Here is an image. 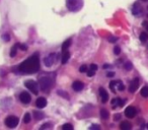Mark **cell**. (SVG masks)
<instances>
[{
    "label": "cell",
    "mask_w": 148,
    "mask_h": 130,
    "mask_svg": "<svg viewBox=\"0 0 148 130\" xmlns=\"http://www.w3.org/2000/svg\"><path fill=\"white\" fill-rule=\"evenodd\" d=\"M40 69V58L39 54L36 53L29 56L25 61L21 62L17 67V71L21 74H32Z\"/></svg>",
    "instance_id": "1"
},
{
    "label": "cell",
    "mask_w": 148,
    "mask_h": 130,
    "mask_svg": "<svg viewBox=\"0 0 148 130\" xmlns=\"http://www.w3.org/2000/svg\"><path fill=\"white\" fill-rule=\"evenodd\" d=\"M39 85L44 93H48L50 91V89L53 87L54 81L50 76H42L39 79Z\"/></svg>",
    "instance_id": "2"
},
{
    "label": "cell",
    "mask_w": 148,
    "mask_h": 130,
    "mask_svg": "<svg viewBox=\"0 0 148 130\" xmlns=\"http://www.w3.org/2000/svg\"><path fill=\"white\" fill-rule=\"evenodd\" d=\"M25 87H27V89H29L32 93L35 94V95H38V94H39V87H38V83L32 80V79H29V80L25 81Z\"/></svg>",
    "instance_id": "3"
},
{
    "label": "cell",
    "mask_w": 148,
    "mask_h": 130,
    "mask_svg": "<svg viewBox=\"0 0 148 130\" xmlns=\"http://www.w3.org/2000/svg\"><path fill=\"white\" fill-rule=\"evenodd\" d=\"M82 5V1L81 0H67V6L69 10L74 11L79 9Z\"/></svg>",
    "instance_id": "4"
},
{
    "label": "cell",
    "mask_w": 148,
    "mask_h": 130,
    "mask_svg": "<svg viewBox=\"0 0 148 130\" xmlns=\"http://www.w3.org/2000/svg\"><path fill=\"white\" fill-rule=\"evenodd\" d=\"M18 118L15 116H8L5 119V125L8 128H15L18 124Z\"/></svg>",
    "instance_id": "5"
},
{
    "label": "cell",
    "mask_w": 148,
    "mask_h": 130,
    "mask_svg": "<svg viewBox=\"0 0 148 130\" xmlns=\"http://www.w3.org/2000/svg\"><path fill=\"white\" fill-rule=\"evenodd\" d=\"M124 114H125V116L127 118H134L136 116V114H137V110H136V108L130 106V107L126 108Z\"/></svg>",
    "instance_id": "6"
},
{
    "label": "cell",
    "mask_w": 148,
    "mask_h": 130,
    "mask_svg": "<svg viewBox=\"0 0 148 130\" xmlns=\"http://www.w3.org/2000/svg\"><path fill=\"white\" fill-rule=\"evenodd\" d=\"M139 85H140L139 78H134L129 85V91L130 93H132V94L135 93V91L138 89V87H139Z\"/></svg>",
    "instance_id": "7"
},
{
    "label": "cell",
    "mask_w": 148,
    "mask_h": 130,
    "mask_svg": "<svg viewBox=\"0 0 148 130\" xmlns=\"http://www.w3.org/2000/svg\"><path fill=\"white\" fill-rule=\"evenodd\" d=\"M19 100L23 104H29L31 102L32 98H31V95L27 91H23V93L19 95Z\"/></svg>",
    "instance_id": "8"
},
{
    "label": "cell",
    "mask_w": 148,
    "mask_h": 130,
    "mask_svg": "<svg viewBox=\"0 0 148 130\" xmlns=\"http://www.w3.org/2000/svg\"><path fill=\"white\" fill-rule=\"evenodd\" d=\"M55 54H50V55H48L47 57H45V59H44V63H45L46 66L50 67L52 66L54 64V62H55Z\"/></svg>",
    "instance_id": "9"
},
{
    "label": "cell",
    "mask_w": 148,
    "mask_h": 130,
    "mask_svg": "<svg viewBox=\"0 0 148 130\" xmlns=\"http://www.w3.org/2000/svg\"><path fill=\"white\" fill-rule=\"evenodd\" d=\"M99 96H101V102H103V104L107 103L108 100H109V94L107 93V91H106L103 87L99 89Z\"/></svg>",
    "instance_id": "10"
},
{
    "label": "cell",
    "mask_w": 148,
    "mask_h": 130,
    "mask_svg": "<svg viewBox=\"0 0 148 130\" xmlns=\"http://www.w3.org/2000/svg\"><path fill=\"white\" fill-rule=\"evenodd\" d=\"M83 87H84V85H83V83H81V81H79V80L74 81V83H72V89H73L75 91H82Z\"/></svg>",
    "instance_id": "11"
},
{
    "label": "cell",
    "mask_w": 148,
    "mask_h": 130,
    "mask_svg": "<svg viewBox=\"0 0 148 130\" xmlns=\"http://www.w3.org/2000/svg\"><path fill=\"white\" fill-rule=\"evenodd\" d=\"M111 104H112V106H113L114 109H115V108H117V107H122V106L125 104V101H122L120 98H115V99L112 100Z\"/></svg>",
    "instance_id": "12"
},
{
    "label": "cell",
    "mask_w": 148,
    "mask_h": 130,
    "mask_svg": "<svg viewBox=\"0 0 148 130\" xmlns=\"http://www.w3.org/2000/svg\"><path fill=\"white\" fill-rule=\"evenodd\" d=\"M36 106L40 109H43L47 106V100L45 98H38L37 101H36Z\"/></svg>",
    "instance_id": "13"
},
{
    "label": "cell",
    "mask_w": 148,
    "mask_h": 130,
    "mask_svg": "<svg viewBox=\"0 0 148 130\" xmlns=\"http://www.w3.org/2000/svg\"><path fill=\"white\" fill-rule=\"evenodd\" d=\"M141 11H142L141 5H140L138 2L134 3L133 7H132V13H133V14H135V15H137V14H139Z\"/></svg>",
    "instance_id": "14"
},
{
    "label": "cell",
    "mask_w": 148,
    "mask_h": 130,
    "mask_svg": "<svg viewBox=\"0 0 148 130\" xmlns=\"http://www.w3.org/2000/svg\"><path fill=\"white\" fill-rule=\"evenodd\" d=\"M131 128H132V125L127 121H123L120 124V129H122V130H129V129H131Z\"/></svg>",
    "instance_id": "15"
},
{
    "label": "cell",
    "mask_w": 148,
    "mask_h": 130,
    "mask_svg": "<svg viewBox=\"0 0 148 130\" xmlns=\"http://www.w3.org/2000/svg\"><path fill=\"white\" fill-rule=\"evenodd\" d=\"M70 58V53L68 51L63 52V56H62V64H66Z\"/></svg>",
    "instance_id": "16"
},
{
    "label": "cell",
    "mask_w": 148,
    "mask_h": 130,
    "mask_svg": "<svg viewBox=\"0 0 148 130\" xmlns=\"http://www.w3.org/2000/svg\"><path fill=\"white\" fill-rule=\"evenodd\" d=\"M71 45V39H68L67 41H65L62 44V52L67 51V49L69 48V46Z\"/></svg>",
    "instance_id": "17"
},
{
    "label": "cell",
    "mask_w": 148,
    "mask_h": 130,
    "mask_svg": "<svg viewBox=\"0 0 148 130\" xmlns=\"http://www.w3.org/2000/svg\"><path fill=\"white\" fill-rule=\"evenodd\" d=\"M18 45L19 44H15L14 46H13L12 48H11V51H10V57H15V55H16L17 53V48H18Z\"/></svg>",
    "instance_id": "18"
},
{
    "label": "cell",
    "mask_w": 148,
    "mask_h": 130,
    "mask_svg": "<svg viewBox=\"0 0 148 130\" xmlns=\"http://www.w3.org/2000/svg\"><path fill=\"white\" fill-rule=\"evenodd\" d=\"M140 41H141L142 43H145L146 41H148V33L143 32V33L140 34Z\"/></svg>",
    "instance_id": "19"
},
{
    "label": "cell",
    "mask_w": 148,
    "mask_h": 130,
    "mask_svg": "<svg viewBox=\"0 0 148 130\" xmlns=\"http://www.w3.org/2000/svg\"><path fill=\"white\" fill-rule=\"evenodd\" d=\"M118 81H119V80H113V81H111V83H110V89H111V91H114V93H115L116 89H117Z\"/></svg>",
    "instance_id": "20"
},
{
    "label": "cell",
    "mask_w": 148,
    "mask_h": 130,
    "mask_svg": "<svg viewBox=\"0 0 148 130\" xmlns=\"http://www.w3.org/2000/svg\"><path fill=\"white\" fill-rule=\"evenodd\" d=\"M109 112L107 111L106 109H101V119H103V120H107L108 118H109Z\"/></svg>",
    "instance_id": "21"
},
{
    "label": "cell",
    "mask_w": 148,
    "mask_h": 130,
    "mask_svg": "<svg viewBox=\"0 0 148 130\" xmlns=\"http://www.w3.org/2000/svg\"><path fill=\"white\" fill-rule=\"evenodd\" d=\"M34 117H35L37 120H41V119H43V118L45 117V115H44V113H42V112L35 111V112H34Z\"/></svg>",
    "instance_id": "22"
},
{
    "label": "cell",
    "mask_w": 148,
    "mask_h": 130,
    "mask_svg": "<svg viewBox=\"0 0 148 130\" xmlns=\"http://www.w3.org/2000/svg\"><path fill=\"white\" fill-rule=\"evenodd\" d=\"M140 94H141L142 97L144 98H148V87H142V89L140 91Z\"/></svg>",
    "instance_id": "23"
},
{
    "label": "cell",
    "mask_w": 148,
    "mask_h": 130,
    "mask_svg": "<svg viewBox=\"0 0 148 130\" xmlns=\"http://www.w3.org/2000/svg\"><path fill=\"white\" fill-rule=\"evenodd\" d=\"M31 119H32L31 114H29V113H27V114L25 115V117H23V123H25V124L29 123V122H31Z\"/></svg>",
    "instance_id": "24"
},
{
    "label": "cell",
    "mask_w": 148,
    "mask_h": 130,
    "mask_svg": "<svg viewBox=\"0 0 148 130\" xmlns=\"http://www.w3.org/2000/svg\"><path fill=\"white\" fill-rule=\"evenodd\" d=\"M132 67H133V65H132L131 62H126V63L124 64V68H125L126 70H131Z\"/></svg>",
    "instance_id": "25"
},
{
    "label": "cell",
    "mask_w": 148,
    "mask_h": 130,
    "mask_svg": "<svg viewBox=\"0 0 148 130\" xmlns=\"http://www.w3.org/2000/svg\"><path fill=\"white\" fill-rule=\"evenodd\" d=\"M117 89H119V91H123L124 89H125V85H124L123 83H121V80H119V81H118Z\"/></svg>",
    "instance_id": "26"
},
{
    "label": "cell",
    "mask_w": 148,
    "mask_h": 130,
    "mask_svg": "<svg viewBox=\"0 0 148 130\" xmlns=\"http://www.w3.org/2000/svg\"><path fill=\"white\" fill-rule=\"evenodd\" d=\"M62 129L63 130H72L73 129V126H72L71 124H64V125L62 126Z\"/></svg>",
    "instance_id": "27"
},
{
    "label": "cell",
    "mask_w": 148,
    "mask_h": 130,
    "mask_svg": "<svg viewBox=\"0 0 148 130\" xmlns=\"http://www.w3.org/2000/svg\"><path fill=\"white\" fill-rule=\"evenodd\" d=\"M57 94H58V95H60V96H63L65 99H69V96H68L67 93H64V91H58Z\"/></svg>",
    "instance_id": "28"
},
{
    "label": "cell",
    "mask_w": 148,
    "mask_h": 130,
    "mask_svg": "<svg viewBox=\"0 0 148 130\" xmlns=\"http://www.w3.org/2000/svg\"><path fill=\"white\" fill-rule=\"evenodd\" d=\"M79 71H80L81 73L87 71V66H86V65H81V66L79 67Z\"/></svg>",
    "instance_id": "29"
},
{
    "label": "cell",
    "mask_w": 148,
    "mask_h": 130,
    "mask_svg": "<svg viewBox=\"0 0 148 130\" xmlns=\"http://www.w3.org/2000/svg\"><path fill=\"white\" fill-rule=\"evenodd\" d=\"M52 127V125L50 123H47V124H44L43 126H41V128L40 129L41 130H44V129H46V128H51Z\"/></svg>",
    "instance_id": "30"
},
{
    "label": "cell",
    "mask_w": 148,
    "mask_h": 130,
    "mask_svg": "<svg viewBox=\"0 0 148 130\" xmlns=\"http://www.w3.org/2000/svg\"><path fill=\"white\" fill-rule=\"evenodd\" d=\"M114 53L116 54V55H119L120 53H121V49H120V47H115L114 48Z\"/></svg>",
    "instance_id": "31"
},
{
    "label": "cell",
    "mask_w": 148,
    "mask_h": 130,
    "mask_svg": "<svg viewBox=\"0 0 148 130\" xmlns=\"http://www.w3.org/2000/svg\"><path fill=\"white\" fill-rule=\"evenodd\" d=\"M95 70H91V69H89V70L87 71V76H88V77L93 76V75H95Z\"/></svg>",
    "instance_id": "32"
},
{
    "label": "cell",
    "mask_w": 148,
    "mask_h": 130,
    "mask_svg": "<svg viewBox=\"0 0 148 130\" xmlns=\"http://www.w3.org/2000/svg\"><path fill=\"white\" fill-rule=\"evenodd\" d=\"M18 47L21 48V50H23V51H27V45H23V44H19Z\"/></svg>",
    "instance_id": "33"
},
{
    "label": "cell",
    "mask_w": 148,
    "mask_h": 130,
    "mask_svg": "<svg viewBox=\"0 0 148 130\" xmlns=\"http://www.w3.org/2000/svg\"><path fill=\"white\" fill-rule=\"evenodd\" d=\"M89 69H91V70H95V71H97V64H90V68Z\"/></svg>",
    "instance_id": "34"
},
{
    "label": "cell",
    "mask_w": 148,
    "mask_h": 130,
    "mask_svg": "<svg viewBox=\"0 0 148 130\" xmlns=\"http://www.w3.org/2000/svg\"><path fill=\"white\" fill-rule=\"evenodd\" d=\"M118 38L117 37H110L109 38V41L111 42V43H115V42H117Z\"/></svg>",
    "instance_id": "35"
},
{
    "label": "cell",
    "mask_w": 148,
    "mask_h": 130,
    "mask_svg": "<svg viewBox=\"0 0 148 130\" xmlns=\"http://www.w3.org/2000/svg\"><path fill=\"white\" fill-rule=\"evenodd\" d=\"M3 39H4V41L5 42H8L9 41V39H10V37H9V35H3Z\"/></svg>",
    "instance_id": "36"
},
{
    "label": "cell",
    "mask_w": 148,
    "mask_h": 130,
    "mask_svg": "<svg viewBox=\"0 0 148 130\" xmlns=\"http://www.w3.org/2000/svg\"><path fill=\"white\" fill-rule=\"evenodd\" d=\"M142 25H143V27L148 31V23H147V21H143V23H142Z\"/></svg>",
    "instance_id": "37"
},
{
    "label": "cell",
    "mask_w": 148,
    "mask_h": 130,
    "mask_svg": "<svg viewBox=\"0 0 148 130\" xmlns=\"http://www.w3.org/2000/svg\"><path fill=\"white\" fill-rule=\"evenodd\" d=\"M107 76L108 77H113V76H115V73H114V72H108Z\"/></svg>",
    "instance_id": "38"
},
{
    "label": "cell",
    "mask_w": 148,
    "mask_h": 130,
    "mask_svg": "<svg viewBox=\"0 0 148 130\" xmlns=\"http://www.w3.org/2000/svg\"><path fill=\"white\" fill-rule=\"evenodd\" d=\"M99 128H101V127H99V125H92V126L90 127V129H97V130H99Z\"/></svg>",
    "instance_id": "39"
},
{
    "label": "cell",
    "mask_w": 148,
    "mask_h": 130,
    "mask_svg": "<svg viewBox=\"0 0 148 130\" xmlns=\"http://www.w3.org/2000/svg\"><path fill=\"white\" fill-rule=\"evenodd\" d=\"M120 118H121V115H120V114H117V115L114 117V120H119Z\"/></svg>",
    "instance_id": "40"
},
{
    "label": "cell",
    "mask_w": 148,
    "mask_h": 130,
    "mask_svg": "<svg viewBox=\"0 0 148 130\" xmlns=\"http://www.w3.org/2000/svg\"><path fill=\"white\" fill-rule=\"evenodd\" d=\"M109 67H110V64H105V65H103V68H105V69L109 68Z\"/></svg>",
    "instance_id": "41"
},
{
    "label": "cell",
    "mask_w": 148,
    "mask_h": 130,
    "mask_svg": "<svg viewBox=\"0 0 148 130\" xmlns=\"http://www.w3.org/2000/svg\"><path fill=\"white\" fill-rule=\"evenodd\" d=\"M142 1H148V0H142Z\"/></svg>",
    "instance_id": "42"
},
{
    "label": "cell",
    "mask_w": 148,
    "mask_h": 130,
    "mask_svg": "<svg viewBox=\"0 0 148 130\" xmlns=\"http://www.w3.org/2000/svg\"><path fill=\"white\" fill-rule=\"evenodd\" d=\"M147 9H148V7H147Z\"/></svg>",
    "instance_id": "43"
}]
</instances>
